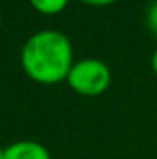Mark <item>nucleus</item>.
Here are the masks:
<instances>
[{
  "label": "nucleus",
  "instance_id": "1",
  "mask_svg": "<svg viewBox=\"0 0 157 159\" xmlns=\"http://www.w3.org/2000/svg\"><path fill=\"white\" fill-rule=\"evenodd\" d=\"M20 63L34 81L44 85L59 83L67 80L74 65L72 44L57 30H41L24 43Z\"/></svg>",
  "mask_w": 157,
  "mask_h": 159
},
{
  "label": "nucleus",
  "instance_id": "2",
  "mask_svg": "<svg viewBox=\"0 0 157 159\" xmlns=\"http://www.w3.org/2000/svg\"><path fill=\"white\" fill-rule=\"evenodd\" d=\"M67 83L83 96H98L111 83L109 67L96 57H85L72 65Z\"/></svg>",
  "mask_w": 157,
  "mask_h": 159
},
{
  "label": "nucleus",
  "instance_id": "3",
  "mask_svg": "<svg viewBox=\"0 0 157 159\" xmlns=\"http://www.w3.org/2000/svg\"><path fill=\"white\" fill-rule=\"evenodd\" d=\"M4 159H52L50 152L37 141H17L4 148Z\"/></svg>",
  "mask_w": 157,
  "mask_h": 159
},
{
  "label": "nucleus",
  "instance_id": "4",
  "mask_svg": "<svg viewBox=\"0 0 157 159\" xmlns=\"http://www.w3.org/2000/svg\"><path fill=\"white\" fill-rule=\"evenodd\" d=\"M30 4L34 6L35 11L43 15H56L67 7L69 0H30Z\"/></svg>",
  "mask_w": 157,
  "mask_h": 159
},
{
  "label": "nucleus",
  "instance_id": "5",
  "mask_svg": "<svg viewBox=\"0 0 157 159\" xmlns=\"http://www.w3.org/2000/svg\"><path fill=\"white\" fill-rule=\"evenodd\" d=\"M148 26L157 35V0H154L150 4V9H148Z\"/></svg>",
  "mask_w": 157,
  "mask_h": 159
},
{
  "label": "nucleus",
  "instance_id": "6",
  "mask_svg": "<svg viewBox=\"0 0 157 159\" xmlns=\"http://www.w3.org/2000/svg\"><path fill=\"white\" fill-rule=\"evenodd\" d=\"M83 4H87V6H109V4H113L115 0H81Z\"/></svg>",
  "mask_w": 157,
  "mask_h": 159
},
{
  "label": "nucleus",
  "instance_id": "7",
  "mask_svg": "<svg viewBox=\"0 0 157 159\" xmlns=\"http://www.w3.org/2000/svg\"><path fill=\"white\" fill-rule=\"evenodd\" d=\"M152 69L157 74V48H155V52H154V56H152Z\"/></svg>",
  "mask_w": 157,
  "mask_h": 159
},
{
  "label": "nucleus",
  "instance_id": "8",
  "mask_svg": "<svg viewBox=\"0 0 157 159\" xmlns=\"http://www.w3.org/2000/svg\"><path fill=\"white\" fill-rule=\"evenodd\" d=\"M0 159H4V148L0 146Z\"/></svg>",
  "mask_w": 157,
  "mask_h": 159
},
{
  "label": "nucleus",
  "instance_id": "9",
  "mask_svg": "<svg viewBox=\"0 0 157 159\" xmlns=\"http://www.w3.org/2000/svg\"><path fill=\"white\" fill-rule=\"evenodd\" d=\"M0 26H2V15H0Z\"/></svg>",
  "mask_w": 157,
  "mask_h": 159
}]
</instances>
